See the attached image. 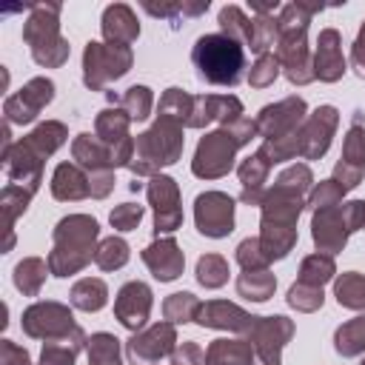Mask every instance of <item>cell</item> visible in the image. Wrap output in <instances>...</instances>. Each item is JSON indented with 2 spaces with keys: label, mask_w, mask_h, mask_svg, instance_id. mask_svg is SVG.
<instances>
[{
  "label": "cell",
  "mask_w": 365,
  "mask_h": 365,
  "mask_svg": "<svg viewBox=\"0 0 365 365\" xmlns=\"http://www.w3.org/2000/svg\"><path fill=\"white\" fill-rule=\"evenodd\" d=\"M311 182V168L305 163H294L285 171H279L274 185L265 191V200L259 205V245L268 262L285 259L297 245V220L308 202Z\"/></svg>",
  "instance_id": "obj_1"
},
{
  "label": "cell",
  "mask_w": 365,
  "mask_h": 365,
  "mask_svg": "<svg viewBox=\"0 0 365 365\" xmlns=\"http://www.w3.org/2000/svg\"><path fill=\"white\" fill-rule=\"evenodd\" d=\"M66 140H68V128L57 120H46L34 131H29L17 143H11L3 151V171H6L9 182H17L37 194V188L43 182V163Z\"/></svg>",
  "instance_id": "obj_2"
},
{
  "label": "cell",
  "mask_w": 365,
  "mask_h": 365,
  "mask_svg": "<svg viewBox=\"0 0 365 365\" xmlns=\"http://www.w3.org/2000/svg\"><path fill=\"white\" fill-rule=\"evenodd\" d=\"M317 11H322V6L294 0V3H285L277 14V23H279L277 60L294 86H308L317 80L314 77V54L308 48V23Z\"/></svg>",
  "instance_id": "obj_3"
},
{
  "label": "cell",
  "mask_w": 365,
  "mask_h": 365,
  "mask_svg": "<svg viewBox=\"0 0 365 365\" xmlns=\"http://www.w3.org/2000/svg\"><path fill=\"white\" fill-rule=\"evenodd\" d=\"M97 237H100V225L94 217L88 214H68L54 225V245L48 251V268L54 277H71L80 274L97 251Z\"/></svg>",
  "instance_id": "obj_4"
},
{
  "label": "cell",
  "mask_w": 365,
  "mask_h": 365,
  "mask_svg": "<svg viewBox=\"0 0 365 365\" xmlns=\"http://www.w3.org/2000/svg\"><path fill=\"white\" fill-rule=\"evenodd\" d=\"M339 125V111L334 106H319L317 111H311L305 117V123L285 140H274V143H262L259 151L274 163H285V160H319L334 140V131Z\"/></svg>",
  "instance_id": "obj_5"
},
{
  "label": "cell",
  "mask_w": 365,
  "mask_h": 365,
  "mask_svg": "<svg viewBox=\"0 0 365 365\" xmlns=\"http://www.w3.org/2000/svg\"><path fill=\"white\" fill-rule=\"evenodd\" d=\"M251 137H257V123L248 117H240L231 125H220L214 131H208L194 151L191 160V171L200 180H220L234 168L237 151L242 145L251 143Z\"/></svg>",
  "instance_id": "obj_6"
},
{
  "label": "cell",
  "mask_w": 365,
  "mask_h": 365,
  "mask_svg": "<svg viewBox=\"0 0 365 365\" xmlns=\"http://www.w3.org/2000/svg\"><path fill=\"white\" fill-rule=\"evenodd\" d=\"M182 125L171 117L157 114L154 125L134 137V157H131V174L134 177H157L160 168L174 165L182 157Z\"/></svg>",
  "instance_id": "obj_7"
},
{
  "label": "cell",
  "mask_w": 365,
  "mask_h": 365,
  "mask_svg": "<svg viewBox=\"0 0 365 365\" xmlns=\"http://www.w3.org/2000/svg\"><path fill=\"white\" fill-rule=\"evenodd\" d=\"M191 63L197 68V77L211 86H237L242 80L245 68V51L242 43L217 31L202 34L191 48Z\"/></svg>",
  "instance_id": "obj_8"
},
{
  "label": "cell",
  "mask_w": 365,
  "mask_h": 365,
  "mask_svg": "<svg viewBox=\"0 0 365 365\" xmlns=\"http://www.w3.org/2000/svg\"><path fill=\"white\" fill-rule=\"evenodd\" d=\"M60 3H34L23 23V40L34 63L46 68H60L71 54L68 40L60 34Z\"/></svg>",
  "instance_id": "obj_9"
},
{
  "label": "cell",
  "mask_w": 365,
  "mask_h": 365,
  "mask_svg": "<svg viewBox=\"0 0 365 365\" xmlns=\"http://www.w3.org/2000/svg\"><path fill=\"white\" fill-rule=\"evenodd\" d=\"M365 228V200H348L334 208L314 211L311 220V237L319 254H339L354 231Z\"/></svg>",
  "instance_id": "obj_10"
},
{
  "label": "cell",
  "mask_w": 365,
  "mask_h": 365,
  "mask_svg": "<svg viewBox=\"0 0 365 365\" xmlns=\"http://www.w3.org/2000/svg\"><path fill=\"white\" fill-rule=\"evenodd\" d=\"M131 66H134V54L128 46L88 40L83 51V83L91 91H106V86L125 77Z\"/></svg>",
  "instance_id": "obj_11"
},
{
  "label": "cell",
  "mask_w": 365,
  "mask_h": 365,
  "mask_svg": "<svg viewBox=\"0 0 365 365\" xmlns=\"http://www.w3.org/2000/svg\"><path fill=\"white\" fill-rule=\"evenodd\" d=\"M71 157L91 177L94 200H103L114 191V157H111V148L97 134H88V131L77 134L71 143Z\"/></svg>",
  "instance_id": "obj_12"
},
{
  "label": "cell",
  "mask_w": 365,
  "mask_h": 365,
  "mask_svg": "<svg viewBox=\"0 0 365 365\" xmlns=\"http://www.w3.org/2000/svg\"><path fill=\"white\" fill-rule=\"evenodd\" d=\"M20 325H23V334H26V336L43 339V342L63 339V336H68V334L77 328L71 308L63 305V302H54V299L29 305V308L23 311V317H20Z\"/></svg>",
  "instance_id": "obj_13"
},
{
  "label": "cell",
  "mask_w": 365,
  "mask_h": 365,
  "mask_svg": "<svg viewBox=\"0 0 365 365\" xmlns=\"http://www.w3.org/2000/svg\"><path fill=\"white\" fill-rule=\"evenodd\" d=\"M308 117V106L302 97L291 94L279 103H271L265 108H259L257 114V137H262V143H274V140H285L291 137Z\"/></svg>",
  "instance_id": "obj_14"
},
{
  "label": "cell",
  "mask_w": 365,
  "mask_h": 365,
  "mask_svg": "<svg viewBox=\"0 0 365 365\" xmlns=\"http://www.w3.org/2000/svg\"><path fill=\"white\" fill-rule=\"evenodd\" d=\"M294 336V322L288 317H257L248 331V342L254 348V365H279L285 342Z\"/></svg>",
  "instance_id": "obj_15"
},
{
  "label": "cell",
  "mask_w": 365,
  "mask_h": 365,
  "mask_svg": "<svg viewBox=\"0 0 365 365\" xmlns=\"http://www.w3.org/2000/svg\"><path fill=\"white\" fill-rule=\"evenodd\" d=\"M174 351H177V328L171 322H154L151 328L137 331L125 342V356L131 365H157Z\"/></svg>",
  "instance_id": "obj_16"
},
{
  "label": "cell",
  "mask_w": 365,
  "mask_h": 365,
  "mask_svg": "<svg viewBox=\"0 0 365 365\" xmlns=\"http://www.w3.org/2000/svg\"><path fill=\"white\" fill-rule=\"evenodd\" d=\"M54 100V83L48 77H31L20 91L6 97L3 117L11 125H29L37 120V114Z\"/></svg>",
  "instance_id": "obj_17"
},
{
  "label": "cell",
  "mask_w": 365,
  "mask_h": 365,
  "mask_svg": "<svg viewBox=\"0 0 365 365\" xmlns=\"http://www.w3.org/2000/svg\"><path fill=\"white\" fill-rule=\"evenodd\" d=\"M128 125H131V117L117 106H106L97 120H94V134L111 148V157H114V168L120 165H131V157H134V137L128 134Z\"/></svg>",
  "instance_id": "obj_18"
},
{
  "label": "cell",
  "mask_w": 365,
  "mask_h": 365,
  "mask_svg": "<svg viewBox=\"0 0 365 365\" xmlns=\"http://www.w3.org/2000/svg\"><path fill=\"white\" fill-rule=\"evenodd\" d=\"M194 222L202 237L222 240L234 231V200L222 191H202L194 200Z\"/></svg>",
  "instance_id": "obj_19"
},
{
  "label": "cell",
  "mask_w": 365,
  "mask_h": 365,
  "mask_svg": "<svg viewBox=\"0 0 365 365\" xmlns=\"http://www.w3.org/2000/svg\"><path fill=\"white\" fill-rule=\"evenodd\" d=\"M148 202L154 208V234H174L182 225V205H180V188L168 174H157L145 185Z\"/></svg>",
  "instance_id": "obj_20"
},
{
  "label": "cell",
  "mask_w": 365,
  "mask_h": 365,
  "mask_svg": "<svg viewBox=\"0 0 365 365\" xmlns=\"http://www.w3.org/2000/svg\"><path fill=\"white\" fill-rule=\"evenodd\" d=\"M359 114L362 111H354V123H351V128L345 131V140H342V157L334 165V180L345 191L356 188L365 177V125H362Z\"/></svg>",
  "instance_id": "obj_21"
},
{
  "label": "cell",
  "mask_w": 365,
  "mask_h": 365,
  "mask_svg": "<svg viewBox=\"0 0 365 365\" xmlns=\"http://www.w3.org/2000/svg\"><path fill=\"white\" fill-rule=\"evenodd\" d=\"M151 297L154 294H151V288L145 282H140V279L125 282L117 291V299H114V317L120 319V325L134 331V334L143 331L148 317H151V305H154Z\"/></svg>",
  "instance_id": "obj_22"
},
{
  "label": "cell",
  "mask_w": 365,
  "mask_h": 365,
  "mask_svg": "<svg viewBox=\"0 0 365 365\" xmlns=\"http://www.w3.org/2000/svg\"><path fill=\"white\" fill-rule=\"evenodd\" d=\"M240 117H245V114H242V103L234 94H194L188 128H205L211 123L231 125Z\"/></svg>",
  "instance_id": "obj_23"
},
{
  "label": "cell",
  "mask_w": 365,
  "mask_h": 365,
  "mask_svg": "<svg viewBox=\"0 0 365 365\" xmlns=\"http://www.w3.org/2000/svg\"><path fill=\"white\" fill-rule=\"evenodd\" d=\"M197 325L202 328H217V331H231V334H245L254 328L257 317L248 314L245 308L228 302V299H211V302H202L200 311H197Z\"/></svg>",
  "instance_id": "obj_24"
},
{
  "label": "cell",
  "mask_w": 365,
  "mask_h": 365,
  "mask_svg": "<svg viewBox=\"0 0 365 365\" xmlns=\"http://www.w3.org/2000/svg\"><path fill=\"white\" fill-rule=\"evenodd\" d=\"M140 257H143L145 268L151 271V277L160 279V282L177 279L182 274V268H185V254L180 251L174 237H157L151 245L143 248Z\"/></svg>",
  "instance_id": "obj_25"
},
{
  "label": "cell",
  "mask_w": 365,
  "mask_h": 365,
  "mask_svg": "<svg viewBox=\"0 0 365 365\" xmlns=\"http://www.w3.org/2000/svg\"><path fill=\"white\" fill-rule=\"evenodd\" d=\"M345 74V57H342V37L336 29H322L314 48V77L322 83H336Z\"/></svg>",
  "instance_id": "obj_26"
},
{
  "label": "cell",
  "mask_w": 365,
  "mask_h": 365,
  "mask_svg": "<svg viewBox=\"0 0 365 365\" xmlns=\"http://www.w3.org/2000/svg\"><path fill=\"white\" fill-rule=\"evenodd\" d=\"M237 174H240V182H242L240 202H245V205H262V200H265V182H268V174H271V160L257 148L251 157H245L240 163Z\"/></svg>",
  "instance_id": "obj_27"
},
{
  "label": "cell",
  "mask_w": 365,
  "mask_h": 365,
  "mask_svg": "<svg viewBox=\"0 0 365 365\" xmlns=\"http://www.w3.org/2000/svg\"><path fill=\"white\" fill-rule=\"evenodd\" d=\"M100 26H103L106 43H111V46H128V48H131V43L140 37L137 14H134L125 3H111V6H106Z\"/></svg>",
  "instance_id": "obj_28"
},
{
  "label": "cell",
  "mask_w": 365,
  "mask_h": 365,
  "mask_svg": "<svg viewBox=\"0 0 365 365\" xmlns=\"http://www.w3.org/2000/svg\"><path fill=\"white\" fill-rule=\"evenodd\" d=\"M51 197L60 202H77L91 197V177L77 163H60L51 174Z\"/></svg>",
  "instance_id": "obj_29"
},
{
  "label": "cell",
  "mask_w": 365,
  "mask_h": 365,
  "mask_svg": "<svg viewBox=\"0 0 365 365\" xmlns=\"http://www.w3.org/2000/svg\"><path fill=\"white\" fill-rule=\"evenodd\" d=\"M34 191L17 185V182H6L3 191H0V211H3V231H6V242H3V251H11L14 245V222L17 217L26 214L29 202H31Z\"/></svg>",
  "instance_id": "obj_30"
},
{
  "label": "cell",
  "mask_w": 365,
  "mask_h": 365,
  "mask_svg": "<svg viewBox=\"0 0 365 365\" xmlns=\"http://www.w3.org/2000/svg\"><path fill=\"white\" fill-rule=\"evenodd\" d=\"M88 348V336L86 331L77 325L68 336L63 339H51V342H43V351H40V365H74L77 354Z\"/></svg>",
  "instance_id": "obj_31"
},
{
  "label": "cell",
  "mask_w": 365,
  "mask_h": 365,
  "mask_svg": "<svg viewBox=\"0 0 365 365\" xmlns=\"http://www.w3.org/2000/svg\"><path fill=\"white\" fill-rule=\"evenodd\" d=\"M205 365H254L248 339H214L205 348Z\"/></svg>",
  "instance_id": "obj_32"
},
{
  "label": "cell",
  "mask_w": 365,
  "mask_h": 365,
  "mask_svg": "<svg viewBox=\"0 0 365 365\" xmlns=\"http://www.w3.org/2000/svg\"><path fill=\"white\" fill-rule=\"evenodd\" d=\"M71 305L77 311H86V314H94L100 308H106L108 302V285L100 279V277H83L71 285V294H68Z\"/></svg>",
  "instance_id": "obj_33"
},
{
  "label": "cell",
  "mask_w": 365,
  "mask_h": 365,
  "mask_svg": "<svg viewBox=\"0 0 365 365\" xmlns=\"http://www.w3.org/2000/svg\"><path fill=\"white\" fill-rule=\"evenodd\" d=\"M46 274H51L48 268V259H40V257H26L14 265V285L23 297H37L43 282H46Z\"/></svg>",
  "instance_id": "obj_34"
},
{
  "label": "cell",
  "mask_w": 365,
  "mask_h": 365,
  "mask_svg": "<svg viewBox=\"0 0 365 365\" xmlns=\"http://www.w3.org/2000/svg\"><path fill=\"white\" fill-rule=\"evenodd\" d=\"M334 297L348 311H365V274L345 271L334 279Z\"/></svg>",
  "instance_id": "obj_35"
},
{
  "label": "cell",
  "mask_w": 365,
  "mask_h": 365,
  "mask_svg": "<svg viewBox=\"0 0 365 365\" xmlns=\"http://www.w3.org/2000/svg\"><path fill=\"white\" fill-rule=\"evenodd\" d=\"M274 288H277V277L262 268V271H242L237 277V294L251 299V302H265L274 297Z\"/></svg>",
  "instance_id": "obj_36"
},
{
  "label": "cell",
  "mask_w": 365,
  "mask_h": 365,
  "mask_svg": "<svg viewBox=\"0 0 365 365\" xmlns=\"http://www.w3.org/2000/svg\"><path fill=\"white\" fill-rule=\"evenodd\" d=\"M334 348L339 356H359L365 354V317H354L342 322L334 334Z\"/></svg>",
  "instance_id": "obj_37"
},
{
  "label": "cell",
  "mask_w": 365,
  "mask_h": 365,
  "mask_svg": "<svg viewBox=\"0 0 365 365\" xmlns=\"http://www.w3.org/2000/svg\"><path fill=\"white\" fill-rule=\"evenodd\" d=\"M336 277V265H334V257H328V254H311V257H305L302 259V265H299V277H297V282H302V285H314V288H322L325 282H331Z\"/></svg>",
  "instance_id": "obj_38"
},
{
  "label": "cell",
  "mask_w": 365,
  "mask_h": 365,
  "mask_svg": "<svg viewBox=\"0 0 365 365\" xmlns=\"http://www.w3.org/2000/svg\"><path fill=\"white\" fill-rule=\"evenodd\" d=\"M108 100L117 103L131 120H148V114H151V108H154V94H151L148 86H131V88H125L123 97H114V94L108 91Z\"/></svg>",
  "instance_id": "obj_39"
},
{
  "label": "cell",
  "mask_w": 365,
  "mask_h": 365,
  "mask_svg": "<svg viewBox=\"0 0 365 365\" xmlns=\"http://www.w3.org/2000/svg\"><path fill=\"white\" fill-rule=\"evenodd\" d=\"M191 108H194V94L182 91V88H165V94L160 97L157 114L171 117V120H177L182 128H188V123H191Z\"/></svg>",
  "instance_id": "obj_40"
},
{
  "label": "cell",
  "mask_w": 365,
  "mask_h": 365,
  "mask_svg": "<svg viewBox=\"0 0 365 365\" xmlns=\"http://www.w3.org/2000/svg\"><path fill=\"white\" fill-rule=\"evenodd\" d=\"M200 299L191 294V291H177V294H171V297H165V302H163V317H165V322H171V325H185V322H194L197 319V311H200Z\"/></svg>",
  "instance_id": "obj_41"
},
{
  "label": "cell",
  "mask_w": 365,
  "mask_h": 365,
  "mask_svg": "<svg viewBox=\"0 0 365 365\" xmlns=\"http://www.w3.org/2000/svg\"><path fill=\"white\" fill-rule=\"evenodd\" d=\"M131 259V248L123 237H106L94 251V265L103 271H117Z\"/></svg>",
  "instance_id": "obj_42"
},
{
  "label": "cell",
  "mask_w": 365,
  "mask_h": 365,
  "mask_svg": "<svg viewBox=\"0 0 365 365\" xmlns=\"http://www.w3.org/2000/svg\"><path fill=\"white\" fill-rule=\"evenodd\" d=\"M197 282L205 288H222L228 282V259L220 254H202L197 259Z\"/></svg>",
  "instance_id": "obj_43"
},
{
  "label": "cell",
  "mask_w": 365,
  "mask_h": 365,
  "mask_svg": "<svg viewBox=\"0 0 365 365\" xmlns=\"http://www.w3.org/2000/svg\"><path fill=\"white\" fill-rule=\"evenodd\" d=\"M88 362H123V348H120V339L114 334H91L88 336Z\"/></svg>",
  "instance_id": "obj_44"
},
{
  "label": "cell",
  "mask_w": 365,
  "mask_h": 365,
  "mask_svg": "<svg viewBox=\"0 0 365 365\" xmlns=\"http://www.w3.org/2000/svg\"><path fill=\"white\" fill-rule=\"evenodd\" d=\"M217 23H220L222 34H228V37H234L240 43H245L248 34H251V17H245V11L240 6H222Z\"/></svg>",
  "instance_id": "obj_45"
},
{
  "label": "cell",
  "mask_w": 365,
  "mask_h": 365,
  "mask_svg": "<svg viewBox=\"0 0 365 365\" xmlns=\"http://www.w3.org/2000/svg\"><path fill=\"white\" fill-rule=\"evenodd\" d=\"M348 191L331 177V180H322V182H317L314 188H311V194H308V208L311 211H322V208H334V205H339L342 202V197H345Z\"/></svg>",
  "instance_id": "obj_46"
},
{
  "label": "cell",
  "mask_w": 365,
  "mask_h": 365,
  "mask_svg": "<svg viewBox=\"0 0 365 365\" xmlns=\"http://www.w3.org/2000/svg\"><path fill=\"white\" fill-rule=\"evenodd\" d=\"M285 302H288L291 308L302 311V314H314V311H319V308H322L325 297H322V288H314V285H302V282H294V285L288 288V297H285Z\"/></svg>",
  "instance_id": "obj_47"
},
{
  "label": "cell",
  "mask_w": 365,
  "mask_h": 365,
  "mask_svg": "<svg viewBox=\"0 0 365 365\" xmlns=\"http://www.w3.org/2000/svg\"><path fill=\"white\" fill-rule=\"evenodd\" d=\"M148 14H154V17H165V20H177V17H200L202 11H208V0H197V3H160V6H154V3H145L143 6Z\"/></svg>",
  "instance_id": "obj_48"
},
{
  "label": "cell",
  "mask_w": 365,
  "mask_h": 365,
  "mask_svg": "<svg viewBox=\"0 0 365 365\" xmlns=\"http://www.w3.org/2000/svg\"><path fill=\"white\" fill-rule=\"evenodd\" d=\"M279 60H277V54H262V57H257V63L251 66V74H248V83H251V88H268L277 77H279Z\"/></svg>",
  "instance_id": "obj_49"
},
{
  "label": "cell",
  "mask_w": 365,
  "mask_h": 365,
  "mask_svg": "<svg viewBox=\"0 0 365 365\" xmlns=\"http://www.w3.org/2000/svg\"><path fill=\"white\" fill-rule=\"evenodd\" d=\"M237 262L242 265V271H262L268 268V257L262 254L259 237H248L237 245Z\"/></svg>",
  "instance_id": "obj_50"
},
{
  "label": "cell",
  "mask_w": 365,
  "mask_h": 365,
  "mask_svg": "<svg viewBox=\"0 0 365 365\" xmlns=\"http://www.w3.org/2000/svg\"><path fill=\"white\" fill-rule=\"evenodd\" d=\"M143 214H145L143 205L123 202V205H117V208L108 214V222H111V228H117V231H134V228L140 225Z\"/></svg>",
  "instance_id": "obj_51"
},
{
  "label": "cell",
  "mask_w": 365,
  "mask_h": 365,
  "mask_svg": "<svg viewBox=\"0 0 365 365\" xmlns=\"http://www.w3.org/2000/svg\"><path fill=\"white\" fill-rule=\"evenodd\" d=\"M171 365H205V351L197 342H180L171 354Z\"/></svg>",
  "instance_id": "obj_52"
},
{
  "label": "cell",
  "mask_w": 365,
  "mask_h": 365,
  "mask_svg": "<svg viewBox=\"0 0 365 365\" xmlns=\"http://www.w3.org/2000/svg\"><path fill=\"white\" fill-rule=\"evenodd\" d=\"M0 365H31V356H29V351L20 348L17 342L3 339V342H0Z\"/></svg>",
  "instance_id": "obj_53"
},
{
  "label": "cell",
  "mask_w": 365,
  "mask_h": 365,
  "mask_svg": "<svg viewBox=\"0 0 365 365\" xmlns=\"http://www.w3.org/2000/svg\"><path fill=\"white\" fill-rule=\"evenodd\" d=\"M351 66H354L356 77L365 80V20H362V29H359V34L354 40V48H351Z\"/></svg>",
  "instance_id": "obj_54"
},
{
  "label": "cell",
  "mask_w": 365,
  "mask_h": 365,
  "mask_svg": "<svg viewBox=\"0 0 365 365\" xmlns=\"http://www.w3.org/2000/svg\"><path fill=\"white\" fill-rule=\"evenodd\" d=\"M128 188H131V191H140V188H143V182H140V180H137V177H134V182H131V185H128Z\"/></svg>",
  "instance_id": "obj_55"
},
{
  "label": "cell",
  "mask_w": 365,
  "mask_h": 365,
  "mask_svg": "<svg viewBox=\"0 0 365 365\" xmlns=\"http://www.w3.org/2000/svg\"><path fill=\"white\" fill-rule=\"evenodd\" d=\"M88 365H123V362H88Z\"/></svg>",
  "instance_id": "obj_56"
},
{
  "label": "cell",
  "mask_w": 365,
  "mask_h": 365,
  "mask_svg": "<svg viewBox=\"0 0 365 365\" xmlns=\"http://www.w3.org/2000/svg\"><path fill=\"white\" fill-rule=\"evenodd\" d=\"M359 365H365V359H362V362H359Z\"/></svg>",
  "instance_id": "obj_57"
}]
</instances>
